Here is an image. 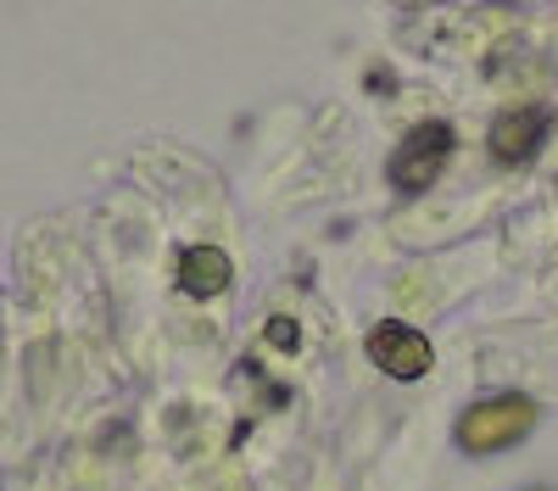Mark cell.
Instances as JSON below:
<instances>
[{"label": "cell", "instance_id": "obj_1", "mask_svg": "<svg viewBox=\"0 0 558 491\" xmlns=\"http://www.w3.org/2000/svg\"><path fill=\"white\" fill-rule=\"evenodd\" d=\"M536 430V402L520 396V391H508V396H486L475 402L470 414L458 419V446L463 453H502V446H514Z\"/></svg>", "mask_w": 558, "mask_h": 491}, {"label": "cell", "instance_id": "obj_2", "mask_svg": "<svg viewBox=\"0 0 558 491\" xmlns=\"http://www.w3.org/2000/svg\"><path fill=\"white\" fill-rule=\"evenodd\" d=\"M447 157H452V128H447L441 118H430V123L408 128V140L391 151L386 173H391V185H397L402 196H418V191H430L436 179H441Z\"/></svg>", "mask_w": 558, "mask_h": 491}, {"label": "cell", "instance_id": "obj_3", "mask_svg": "<svg viewBox=\"0 0 558 491\" xmlns=\"http://www.w3.org/2000/svg\"><path fill=\"white\" fill-rule=\"evenodd\" d=\"M368 364H380L391 380H418V375H430L436 352H430V341L418 335L413 324L386 319V324L368 330Z\"/></svg>", "mask_w": 558, "mask_h": 491}, {"label": "cell", "instance_id": "obj_4", "mask_svg": "<svg viewBox=\"0 0 558 491\" xmlns=\"http://www.w3.org/2000/svg\"><path fill=\"white\" fill-rule=\"evenodd\" d=\"M542 140H547V112L542 107H514L492 123V157L497 162H531Z\"/></svg>", "mask_w": 558, "mask_h": 491}, {"label": "cell", "instance_id": "obj_5", "mask_svg": "<svg viewBox=\"0 0 558 491\" xmlns=\"http://www.w3.org/2000/svg\"><path fill=\"white\" fill-rule=\"evenodd\" d=\"M229 274H235V262H229L218 246H191L179 257V291L196 296V302H213L229 291Z\"/></svg>", "mask_w": 558, "mask_h": 491}, {"label": "cell", "instance_id": "obj_6", "mask_svg": "<svg viewBox=\"0 0 558 491\" xmlns=\"http://www.w3.org/2000/svg\"><path fill=\"white\" fill-rule=\"evenodd\" d=\"M268 346H296V324L291 319H274L268 324Z\"/></svg>", "mask_w": 558, "mask_h": 491}]
</instances>
